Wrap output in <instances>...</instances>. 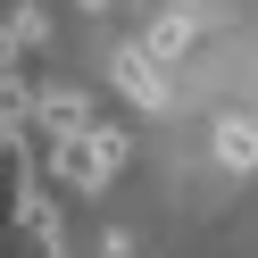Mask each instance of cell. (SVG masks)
<instances>
[{
  "mask_svg": "<svg viewBox=\"0 0 258 258\" xmlns=\"http://www.w3.org/2000/svg\"><path fill=\"white\" fill-rule=\"evenodd\" d=\"M125 158H134V134H125V125H84V134H67V142H50V175L67 191H108L125 175Z\"/></svg>",
  "mask_w": 258,
  "mask_h": 258,
  "instance_id": "obj_1",
  "label": "cell"
},
{
  "mask_svg": "<svg viewBox=\"0 0 258 258\" xmlns=\"http://www.w3.org/2000/svg\"><path fill=\"white\" fill-rule=\"evenodd\" d=\"M34 125L50 142H67V134H84V125H100V100H92L84 84H34Z\"/></svg>",
  "mask_w": 258,
  "mask_h": 258,
  "instance_id": "obj_2",
  "label": "cell"
},
{
  "mask_svg": "<svg viewBox=\"0 0 258 258\" xmlns=\"http://www.w3.org/2000/svg\"><path fill=\"white\" fill-rule=\"evenodd\" d=\"M108 84H117L125 100H134V108H150V117H158V108L175 100V84H167V75H158L150 58L134 50V42H117V50H108Z\"/></svg>",
  "mask_w": 258,
  "mask_h": 258,
  "instance_id": "obj_3",
  "label": "cell"
},
{
  "mask_svg": "<svg viewBox=\"0 0 258 258\" xmlns=\"http://www.w3.org/2000/svg\"><path fill=\"white\" fill-rule=\"evenodd\" d=\"M134 50L150 58L158 75H175V67H183V58H191V17H175V9H167V17H150V25H142V34H134Z\"/></svg>",
  "mask_w": 258,
  "mask_h": 258,
  "instance_id": "obj_4",
  "label": "cell"
},
{
  "mask_svg": "<svg viewBox=\"0 0 258 258\" xmlns=\"http://www.w3.org/2000/svg\"><path fill=\"white\" fill-rule=\"evenodd\" d=\"M208 150H217V167H225V175H258V125H250V117H217Z\"/></svg>",
  "mask_w": 258,
  "mask_h": 258,
  "instance_id": "obj_5",
  "label": "cell"
},
{
  "mask_svg": "<svg viewBox=\"0 0 258 258\" xmlns=\"http://www.w3.org/2000/svg\"><path fill=\"white\" fill-rule=\"evenodd\" d=\"M0 34L17 42V58L42 50V42H50V9H42V0H25V9H9V17H0Z\"/></svg>",
  "mask_w": 258,
  "mask_h": 258,
  "instance_id": "obj_6",
  "label": "cell"
},
{
  "mask_svg": "<svg viewBox=\"0 0 258 258\" xmlns=\"http://www.w3.org/2000/svg\"><path fill=\"white\" fill-rule=\"evenodd\" d=\"M100 258H134V233H125V225H108V233H100Z\"/></svg>",
  "mask_w": 258,
  "mask_h": 258,
  "instance_id": "obj_7",
  "label": "cell"
},
{
  "mask_svg": "<svg viewBox=\"0 0 258 258\" xmlns=\"http://www.w3.org/2000/svg\"><path fill=\"white\" fill-rule=\"evenodd\" d=\"M167 9H175V17H191V9H200V0H167Z\"/></svg>",
  "mask_w": 258,
  "mask_h": 258,
  "instance_id": "obj_8",
  "label": "cell"
},
{
  "mask_svg": "<svg viewBox=\"0 0 258 258\" xmlns=\"http://www.w3.org/2000/svg\"><path fill=\"white\" fill-rule=\"evenodd\" d=\"M84 9H92V17H100V9H117V0H84Z\"/></svg>",
  "mask_w": 258,
  "mask_h": 258,
  "instance_id": "obj_9",
  "label": "cell"
}]
</instances>
